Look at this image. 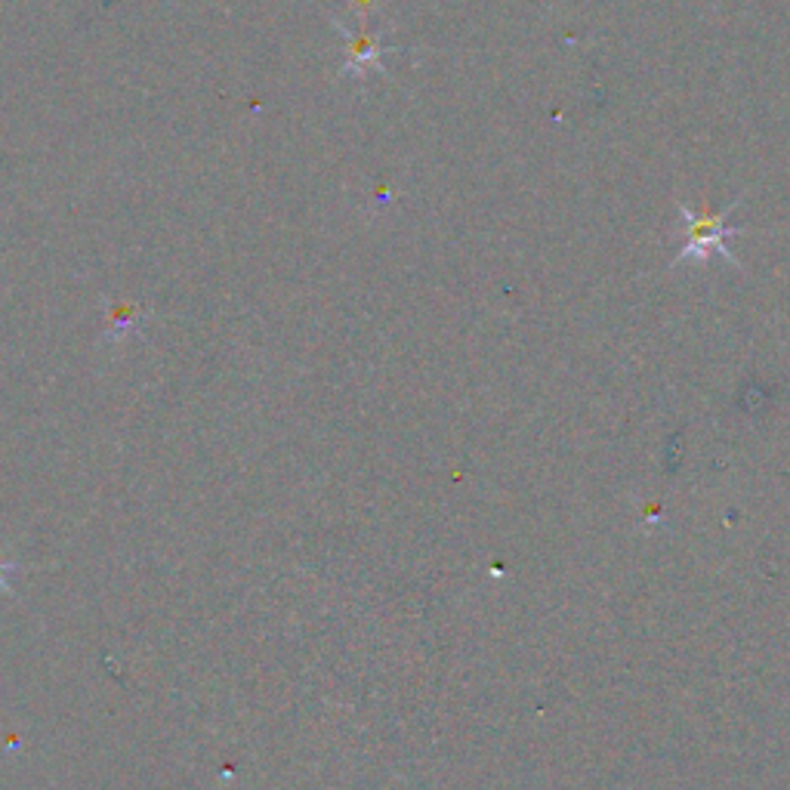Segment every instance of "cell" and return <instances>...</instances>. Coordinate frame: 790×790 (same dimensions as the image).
Returning a JSON list of instances; mask_svg holds the SVG:
<instances>
[{
	"label": "cell",
	"mask_w": 790,
	"mask_h": 790,
	"mask_svg": "<svg viewBox=\"0 0 790 790\" xmlns=\"http://www.w3.org/2000/svg\"><path fill=\"white\" fill-rule=\"evenodd\" d=\"M682 217L689 220V213L682 210ZM726 235H729V232H723L720 220H713V217H710V220H698V223L689 220V247H686V254H682V257H689L692 250H695L698 257H707L710 250H720V254L729 257V250L723 247V238H726Z\"/></svg>",
	"instance_id": "2"
},
{
	"label": "cell",
	"mask_w": 790,
	"mask_h": 790,
	"mask_svg": "<svg viewBox=\"0 0 790 790\" xmlns=\"http://www.w3.org/2000/svg\"><path fill=\"white\" fill-rule=\"evenodd\" d=\"M374 7H377V0H349V10L355 13L358 22H368V16L374 13Z\"/></svg>",
	"instance_id": "4"
},
{
	"label": "cell",
	"mask_w": 790,
	"mask_h": 790,
	"mask_svg": "<svg viewBox=\"0 0 790 790\" xmlns=\"http://www.w3.org/2000/svg\"><path fill=\"white\" fill-rule=\"evenodd\" d=\"M139 315H142V309L139 306H130V303L112 306L109 309V340L118 343V340L136 334L139 331Z\"/></svg>",
	"instance_id": "3"
},
{
	"label": "cell",
	"mask_w": 790,
	"mask_h": 790,
	"mask_svg": "<svg viewBox=\"0 0 790 790\" xmlns=\"http://www.w3.org/2000/svg\"><path fill=\"white\" fill-rule=\"evenodd\" d=\"M334 28L343 34V65L337 71V78H349V81H362L368 71H383L386 56L395 53V47L386 44V31H371L368 22H358L355 28H349L343 19H334Z\"/></svg>",
	"instance_id": "1"
}]
</instances>
